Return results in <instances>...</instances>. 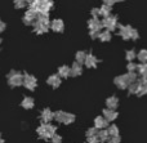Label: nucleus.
<instances>
[{"mask_svg":"<svg viewBox=\"0 0 147 143\" xmlns=\"http://www.w3.org/2000/svg\"><path fill=\"white\" fill-rule=\"evenodd\" d=\"M49 27H51V22H49L48 14H40L34 23V30L38 34H45Z\"/></svg>","mask_w":147,"mask_h":143,"instance_id":"nucleus-1","label":"nucleus"},{"mask_svg":"<svg viewBox=\"0 0 147 143\" xmlns=\"http://www.w3.org/2000/svg\"><path fill=\"white\" fill-rule=\"evenodd\" d=\"M52 7H53L52 0H34L31 3V8L35 9L39 14H48Z\"/></svg>","mask_w":147,"mask_h":143,"instance_id":"nucleus-2","label":"nucleus"},{"mask_svg":"<svg viewBox=\"0 0 147 143\" xmlns=\"http://www.w3.org/2000/svg\"><path fill=\"white\" fill-rule=\"evenodd\" d=\"M56 130H57L56 126L51 125L49 123H43L38 129H36L39 137L43 139H52V137L56 134Z\"/></svg>","mask_w":147,"mask_h":143,"instance_id":"nucleus-3","label":"nucleus"},{"mask_svg":"<svg viewBox=\"0 0 147 143\" xmlns=\"http://www.w3.org/2000/svg\"><path fill=\"white\" fill-rule=\"evenodd\" d=\"M54 119H56L58 123L66 124V125H69V124H71L75 121V116L71 115V113L63 112V111H57V112L54 113Z\"/></svg>","mask_w":147,"mask_h":143,"instance_id":"nucleus-4","label":"nucleus"},{"mask_svg":"<svg viewBox=\"0 0 147 143\" xmlns=\"http://www.w3.org/2000/svg\"><path fill=\"white\" fill-rule=\"evenodd\" d=\"M8 81H9V85H12V87H20L21 84H23V76L20 72L12 71L8 75Z\"/></svg>","mask_w":147,"mask_h":143,"instance_id":"nucleus-5","label":"nucleus"},{"mask_svg":"<svg viewBox=\"0 0 147 143\" xmlns=\"http://www.w3.org/2000/svg\"><path fill=\"white\" fill-rule=\"evenodd\" d=\"M102 25H103V27H106L109 31H114L115 28L117 27V18L115 17V15L110 14L109 17H105L103 18Z\"/></svg>","mask_w":147,"mask_h":143,"instance_id":"nucleus-6","label":"nucleus"},{"mask_svg":"<svg viewBox=\"0 0 147 143\" xmlns=\"http://www.w3.org/2000/svg\"><path fill=\"white\" fill-rule=\"evenodd\" d=\"M38 17H39V13L36 12L35 9L30 8V9L25 13L23 21H25V23H27V25H34V23H35V21L38 19Z\"/></svg>","mask_w":147,"mask_h":143,"instance_id":"nucleus-7","label":"nucleus"},{"mask_svg":"<svg viewBox=\"0 0 147 143\" xmlns=\"http://www.w3.org/2000/svg\"><path fill=\"white\" fill-rule=\"evenodd\" d=\"M23 85H25L27 89L34 90L36 88V85H38V81H36V79L34 76H31V75H25V76H23Z\"/></svg>","mask_w":147,"mask_h":143,"instance_id":"nucleus-8","label":"nucleus"},{"mask_svg":"<svg viewBox=\"0 0 147 143\" xmlns=\"http://www.w3.org/2000/svg\"><path fill=\"white\" fill-rule=\"evenodd\" d=\"M94 128H97L98 130L109 128V121H107L103 116H98V117H96V120H94Z\"/></svg>","mask_w":147,"mask_h":143,"instance_id":"nucleus-9","label":"nucleus"},{"mask_svg":"<svg viewBox=\"0 0 147 143\" xmlns=\"http://www.w3.org/2000/svg\"><path fill=\"white\" fill-rule=\"evenodd\" d=\"M114 83L116 84V87L119 88V89H127V88L129 87V83H128V80L125 79L124 75H120V76H117L116 79L114 80Z\"/></svg>","mask_w":147,"mask_h":143,"instance_id":"nucleus-10","label":"nucleus"},{"mask_svg":"<svg viewBox=\"0 0 147 143\" xmlns=\"http://www.w3.org/2000/svg\"><path fill=\"white\" fill-rule=\"evenodd\" d=\"M51 28L54 31V32H62L63 31V21L61 19H53L51 22Z\"/></svg>","mask_w":147,"mask_h":143,"instance_id":"nucleus-11","label":"nucleus"},{"mask_svg":"<svg viewBox=\"0 0 147 143\" xmlns=\"http://www.w3.org/2000/svg\"><path fill=\"white\" fill-rule=\"evenodd\" d=\"M88 25H89L90 31H99L102 27H103L102 22L101 21H98V18H92V19L88 22Z\"/></svg>","mask_w":147,"mask_h":143,"instance_id":"nucleus-12","label":"nucleus"},{"mask_svg":"<svg viewBox=\"0 0 147 143\" xmlns=\"http://www.w3.org/2000/svg\"><path fill=\"white\" fill-rule=\"evenodd\" d=\"M130 32H132V27H130V26H120L119 35L121 36L124 40L130 39Z\"/></svg>","mask_w":147,"mask_h":143,"instance_id":"nucleus-13","label":"nucleus"},{"mask_svg":"<svg viewBox=\"0 0 147 143\" xmlns=\"http://www.w3.org/2000/svg\"><path fill=\"white\" fill-rule=\"evenodd\" d=\"M103 117L107 121H114L117 117V112L115 110H111V108H106V110H103Z\"/></svg>","mask_w":147,"mask_h":143,"instance_id":"nucleus-14","label":"nucleus"},{"mask_svg":"<svg viewBox=\"0 0 147 143\" xmlns=\"http://www.w3.org/2000/svg\"><path fill=\"white\" fill-rule=\"evenodd\" d=\"M138 83H140V90H138L137 95L138 97H142L143 94L147 93V77H141Z\"/></svg>","mask_w":147,"mask_h":143,"instance_id":"nucleus-15","label":"nucleus"},{"mask_svg":"<svg viewBox=\"0 0 147 143\" xmlns=\"http://www.w3.org/2000/svg\"><path fill=\"white\" fill-rule=\"evenodd\" d=\"M53 119H54V113L49 108L43 110V112H41V120H43V123H51V120H53Z\"/></svg>","mask_w":147,"mask_h":143,"instance_id":"nucleus-16","label":"nucleus"},{"mask_svg":"<svg viewBox=\"0 0 147 143\" xmlns=\"http://www.w3.org/2000/svg\"><path fill=\"white\" fill-rule=\"evenodd\" d=\"M117 105H119V99H117V97H115V95H112V97H109V98L106 99V106H107V108L115 110V108L117 107Z\"/></svg>","mask_w":147,"mask_h":143,"instance_id":"nucleus-17","label":"nucleus"},{"mask_svg":"<svg viewBox=\"0 0 147 143\" xmlns=\"http://www.w3.org/2000/svg\"><path fill=\"white\" fill-rule=\"evenodd\" d=\"M85 66L86 67H96L97 63H98V59L93 56V54H86V58H85Z\"/></svg>","mask_w":147,"mask_h":143,"instance_id":"nucleus-18","label":"nucleus"},{"mask_svg":"<svg viewBox=\"0 0 147 143\" xmlns=\"http://www.w3.org/2000/svg\"><path fill=\"white\" fill-rule=\"evenodd\" d=\"M48 84L53 88L59 87V84H61V77H59L58 75H52V76L48 79Z\"/></svg>","mask_w":147,"mask_h":143,"instance_id":"nucleus-19","label":"nucleus"},{"mask_svg":"<svg viewBox=\"0 0 147 143\" xmlns=\"http://www.w3.org/2000/svg\"><path fill=\"white\" fill-rule=\"evenodd\" d=\"M124 76H125V79L128 80V83H129V84L136 83V81H137V79H138V74L136 71H128V74L124 75Z\"/></svg>","mask_w":147,"mask_h":143,"instance_id":"nucleus-20","label":"nucleus"},{"mask_svg":"<svg viewBox=\"0 0 147 143\" xmlns=\"http://www.w3.org/2000/svg\"><path fill=\"white\" fill-rule=\"evenodd\" d=\"M98 138H99V141H101L102 143L103 142H107L109 141V138H110V134H109V132H107V129H101V130L98 132Z\"/></svg>","mask_w":147,"mask_h":143,"instance_id":"nucleus-21","label":"nucleus"},{"mask_svg":"<svg viewBox=\"0 0 147 143\" xmlns=\"http://www.w3.org/2000/svg\"><path fill=\"white\" fill-rule=\"evenodd\" d=\"M146 72H147V63H141V64H137V74L138 76L141 77H146Z\"/></svg>","mask_w":147,"mask_h":143,"instance_id":"nucleus-22","label":"nucleus"},{"mask_svg":"<svg viewBox=\"0 0 147 143\" xmlns=\"http://www.w3.org/2000/svg\"><path fill=\"white\" fill-rule=\"evenodd\" d=\"M81 72H83L81 63H78V62H76V63L71 67V75L72 76H79V75H81Z\"/></svg>","mask_w":147,"mask_h":143,"instance_id":"nucleus-23","label":"nucleus"},{"mask_svg":"<svg viewBox=\"0 0 147 143\" xmlns=\"http://www.w3.org/2000/svg\"><path fill=\"white\" fill-rule=\"evenodd\" d=\"M99 13H101V15L102 17H109L110 15V13H111V7L110 5H106V4H103L101 8H99Z\"/></svg>","mask_w":147,"mask_h":143,"instance_id":"nucleus-24","label":"nucleus"},{"mask_svg":"<svg viewBox=\"0 0 147 143\" xmlns=\"http://www.w3.org/2000/svg\"><path fill=\"white\" fill-rule=\"evenodd\" d=\"M98 38L101 41H110L111 40V31L106 30V31H103V32H99Z\"/></svg>","mask_w":147,"mask_h":143,"instance_id":"nucleus-25","label":"nucleus"},{"mask_svg":"<svg viewBox=\"0 0 147 143\" xmlns=\"http://www.w3.org/2000/svg\"><path fill=\"white\" fill-rule=\"evenodd\" d=\"M71 75V68L67 66H62L59 67V76L61 77H67Z\"/></svg>","mask_w":147,"mask_h":143,"instance_id":"nucleus-26","label":"nucleus"},{"mask_svg":"<svg viewBox=\"0 0 147 143\" xmlns=\"http://www.w3.org/2000/svg\"><path fill=\"white\" fill-rule=\"evenodd\" d=\"M22 107H25V108H32L34 107V99L32 98H30V97H26V98H23V101H22Z\"/></svg>","mask_w":147,"mask_h":143,"instance_id":"nucleus-27","label":"nucleus"},{"mask_svg":"<svg viewBox=\"0 0 147 143\" xmlns=\"http://www.w3.org/2000/svg\"><path fill=\"white\" fill-rule=\"evenodd\" d=\"M128 89H129V93H130V94H137L138 90H140V83L136 81V83H132V84H129Z\"/></svg>","mask_w":147,"mask_h":143,"instance_id":"nucleus-28","label":"nucleus"},{"mask_svg":"<svg viewBox=\"0 0 147 143\" xmlns=\"http://www.w3.org/2000/svg\"><path fill=\"white\" fill-rule=\"evenodd\" d=\"M137 58L140 62H142V63H145L147 62V49H142V50H140L137 53Z\"/></svg>","mask_w":147,"mask_h":143,"instance_id":"nucleus-29","label":"nucleus"},{"mask_svg":"<svg viewBox=\"0 0 147 143\" xmlns=\"http://www.w3.org/2000/svg\"><path fill=\"white\" fill-rule=\"evenodd\" d=\"M107 132H109L110 137H112V136H119V128H117L116 125H110L109 128H107Z\"/></svg>","mask_w":147,"mask_h":143,"instance_id":"nucleus-30","label":"nucleus"},{"mask_svg":"<svg viewBox=\"0 0 147 143\" xmlns=\"http://www.w3.org/2000/svg\"><path fill=\"white\" fill-rule=\"evenodd\" d=\"M85 58H86V54L84 53V52H78V53H76V62H78V63H84Z\"/></svg>","mask_w":147,"mask_h":143,"instance_id":"nucleus-31","label":"nucleus"},{"mask_svg":"<svg viewBox=\"0 0 147 143\" xmlns=\"http://www.w3.org/2000/svg\"><path fill=\"white\" fill-rule=\"evenodd\" d=\"M136 58H137V53H136L133 49H132V50H128L127 52V59L129 62H132L133 59H136Z\"/></svg>","mask_w":147,"mask_h":143,"instance_id":"nucleus-32","label":"nucleus"},{"mask_svg":"<svg viewBox=\"0 0 147 143\" xmlns=\"http://www.w3.org/2000/svg\"><path fill=\"white\" fill-rule=\"evenodd\" d=\"M98 134V129L97 128H90L86 130V138H90V137H94Z\"/></svg>","mask_w":147,"mask_h":143,"instance_id":"nucleus-33","label":"nucleus"},{"mask_svg":"<svg viewBox=\"0 0 147 143\" xmlns=\"http://www.w3.org/2000/svg\"><path fill=\"white\" fill-rule=\"evenodd\" d=\"M26 4H27V3H26L25 0H14V7L17 8V9H18V8H20V9H21V8H23Z\"/></svg>","mask_w":147,"mask_h":143,"instance_id":"nucleus-34","label":"nucleus"},{"mask_svg":"<svg viewBox=\"0 0 147 143\" xmlns=\"http://www.w3.org/2000/svg\"><path fill=\"white\" fill-rule=\"evenodd\" d=\"M109 143H120L121 142V138H120V136H112L109 138Z\"/></svg>","mask_w":147,"mask_h":143,"instance_id":"nucleus-35","label":"nucleus"},{"mask_svg":"<svg viewBox=\"0 0 147 143\" xmlns=\"http://www.w3.org/2000/svg\"><path fill=\"white\" fill-rule=\"evenodd\" d=\"M52 143H62V138L61 136H58V134H54L53 137H52Z\"/></svg>","mask_w":147,"mask_h":143,"instance_id":"nucleus-36","label":"nucleus"},{"mask_svg":"<svg viewBox=\"0 0 147 143\" xmlns=\"http://www.w3.org/2000/svg\"><path fill=\"white\" fill-rule=\"evenodd\" d=\"M88 143H102L99 141L98 136H94V137H90V138H88Z\"/></svg>","mask_w":147,"mask_h":143,"instance_id":"nucleus-37","label":"nucleus"},{"mask_svg":"<svg viewBox=\"0 0 147 143\" xmlns=\"http://www.w3.org/2000/svg\"><path fill=\"white\" fill-rule=\"evenodd\" d=\"M138 31L134 30V28H132V32H130V39H133V40H137L138 39Z\"/></svg>","mask_w":147,"mask_h":143,"instance_id":"nucleus-38","label":"nucleus"},{"mask_svg":"<svg viewBox=\"0 0 147 143\" xmlns=\"http://www.w3.org/2000/svg\"><path fill=\"white\" fill-rule=\"evenodd\" d=\"M119 1H121V0H103V4L112 7L114 4H116V3H119Z\"/></svg>","mask_w":147,"mask_h":143,"instance_id":"nucleus-39","label":"nucleus"},{"mask_svg":"<svg viewBox=\"0 0 147 143\" xmlns=\"http://www.w3.org/2000/svg\"><path fill=\"white\" fill-rule=\"evenodd\" d=\"M137 70V64L133 63V62H129L128 63V71H136Z\"/></svg>","mask_w":147,"mask_h":143,"instance_id":"nucleus-40","label":"nucleus"},{"mask_svg":"<svg viewBox=\"0 0 147 143\" xmlns=\"http://www.w3.org/2000/svg\"><path fill=\"white\" fill-rule=\"evenodd\" d=\"M92 15H93V18H97L98 15H101V13H99V9H92Z\"/></svg>","mask_w":147,"mask_h":143,"instance_id":"nucleus-41","label":"nucleus"},{"mask_svg":"<svg viewBox=\"0 0 147 143\" xmlns=\"http://www.w3.org/2000/svg\"><path fill=\"white\" fill-rule=\"evenodd\" d=\"M4 30H5V25H4V22H1V21H0V32H3Z\"/></svg>","mask_w":147,"mask_h":143,"instance_id":"nucleus-42","label":"nucleus"},{"mask_svg":"<svg viewBox=\"0 0 147 143\" xmlns=\"http://www.w3.org/2000/svg\"><path fill=\"white\" fill-rule=\"evenodd\" d=\"M25 1H26V3H27V4H31V3H32V1H34V0H25Z\"/></svg>","mask_w":147,"mask_h":143,"instance_id":"nucleus-43","label":"nucleus"},{"mask_svg":"<svg viewBox=\"0 0 147 143\" xmlns=\"http://www.w3.org/2000/svg\"><path fill=\"white\" fill-rule=\"evenodd\" d=\"M0 143H5V142H4V139H3V138H0Z\"/></svg>","mask_w":147,"mask_h":143,"instance_id":"nucleus-44","label":"nucleus"},{"mask_svg":"<svg viewBox=\"0 0 147 143\" xmlns=\"http://www.w3.org/2000/svg\"><path fill=\"white\" fill-rule=\"evenodd\" d=\"M146 77H147V72H146Z\"/></svg>","mask_w":147,"mask_h":143,"instance_id":"nucleus-45","label":"nucleus"}]
</instances>
